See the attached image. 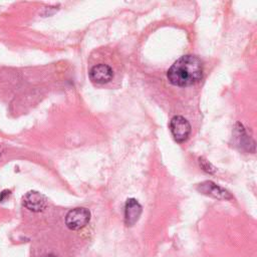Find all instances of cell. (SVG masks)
I'll use <instances>...</instances> for the list:
<instances>
[{
    "label": "cell",
    "mask_w": 257,
    "mask_h": 257,
    "mask_svg": "<svg viewBox=\"0 0 257 257\" xmlns=\"http://www.w3.org/2000/svg\"><path fill=\"white\" fill-rule=\"evenodd\" d=\"M203 62L195 55L187 54L178 58L167 71L170 83L176 86H190L201 80Z\"/></svg>",
    "instance_id": "cell-1"
},
{
    "label": "cell",
    "mask_w": 257,
    "mask_h": 257,
    "mask_svg": "<svg viewBox=\"0 0 257 257\" xmlns=\"http://www.w3.org/2000/svg\"><path fill=\"white\" fill-rule=\"evenodd\" d=\"M169 127L174 140L180 144L186 142L189 139L192 131L190 122L182 115H175L172 117Z\"/></svg>",
    "instance_id": "cell-2"
},
{
    "label": "cell",
    "mask_w": 257,
    "mask_h": 257,
    "mask_svg": "<svg viewBox=\"0 0 257 257\" xmlns=\"http://www.w3.org/2000/svg\"><path fill=\"white\" fill-rule=\"evenodd\" d=\"M90 220V212L86 208H74L65 216V225L68 229L76 231L85 227Z\"/></svg>",
    "instance_id": "cell-3"
},
{
    "label": "cell",
    "mask_w": 257,
    "mask_h": 257,
    "mask_svg": "<svg viewBox=\"0 0 257 257\" xmlns=\"http://www.w3.org/2000/svg\"><path fill=\"white\" fill-rule=\"evenodd\" d=\"M47 198L42 193L37 191L27 192L22 199L23 206L29 211L35 213L42 212L47 207Z\"/></svg>",
    "instance_id": "cell-4"
},
{
    "label": "cell",
    "mask_w": 257,
    "mask_h": 257,
    "mask_svg": "<svg viewBox=\"0 0 257 257\" xmlns=\"http://www.w3.org/2000/svg\"><path fill=\"white\" fill-rule=\"evenodd\" d=\"M197 190L207 196L219 199V200H229L232 199L231 194L225 190L224 188L216 185L212 181H205L202 182L197 186Z\"/></svg>",
    "instance_id": "cell-5"
},
{
    "label": "cell",
    "mask_w": 257,
    "mask_h": 257,
    "mask_svg": "<svg viewBox=\"0 0 257 257\" xmlns=\"http://www.w3.org/2000/svg\"><path fill=\"white\" fill-rule=\"evenodd\" d=\"M113 77L112 68L104 63H98L89 70V78L92 82L103 84L110 81Z\"/></svg>",
    "instance_id": "cell-6"
},
{
    "label": "cell",
    "mask_w": 257,
    "mask_h": 257,
    "mask_svg": "<svg viewBox=\"0 0 257 257\" xmlns=\"http://www.w3.org/2000/svg\"><path fill=\"white\" fill-rule=\"evenodd\" d=\"M143 212L142 205L134 198L126 200L124 205V223L127 227L134 226L140 219Z\"/></svg>",
    "instance_id": "cell-7"
},
{
    "label": "cell",
    "mask_w": 257,
    "mask_h": 257,
    "mask_svg": "<svg viewBox=\"0 0 257 257\" xmlns=\"http://www.w3.org/2000/svg\"><path fill=\"white\" fill-rule=\"evenodd\" d=\"M199 165L202 168L203 171H205L206 173L209 174H214L216 172L215 167L212 166V164H210L207 160H205L204 158H199Z\"/></svg>",
    "instance_id": "cell-8"
},
{
    "label": "cell",
    "mask_w": 257,
    "mask_h": 257,
    "mask_svg": "<svg viewBox=\"0 0 257 257\" xmlns=\"http://www.w3.org/2000/svg\"><path fill=\"white\" fill-rule=\"evenodd\" d=\"M9 194H10V191H4V192H2L1 193V195H0V202H2L3 201V199L5 198V196H9Z\"/></svg>",
    "instance_id": "cell-9"
},
{
    "label": "cell",
    "mask_w": 257,
    "mask_h": 257,
    "mask_svg": "<svg viewBox=\"0 0 257 257\" xmlns=\"http://www.w3.org/2000/svg\"><path fill=\"white\" fill-rule=\"evenodd\" d=\"M0 155H1V147H0Z\"/></svg>",
    "instance_id": "cell-10"
}]
</instances>
